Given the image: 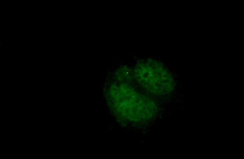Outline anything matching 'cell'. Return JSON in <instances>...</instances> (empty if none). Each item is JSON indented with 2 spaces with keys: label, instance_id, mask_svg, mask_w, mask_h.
<instances>
[{
  "label": "cell",
  "instance_id": "cell-1",
  "mask_svg": "<svg viewBox=\"0 0 244 159\" xmlns=\"http://www.w3.org/2000/svg\"><path fill=\"white\" fill-rule=\"evenodd\" d=\"M133 74L137 82L152 94L166 95L173 88L172 76L167 69L158 64L150 62L140 63L135 67Z\"/></svg>",
  "mask_w": 244,
  "mask_h": 159
}]
</instances>
